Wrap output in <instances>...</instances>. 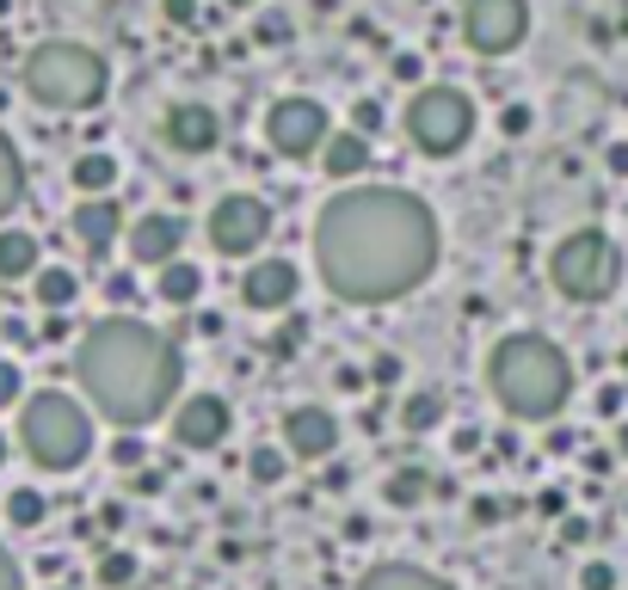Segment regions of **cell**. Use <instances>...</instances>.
I'll list each match as a JSON object with an SVG mask.
<instances>
[{
    "mask_svg": "<svg viewBox=\"0 0 628 590\" xmlns=\"http://www.w3.org/2000/svg\"><path fill=\"white\" fill-rule=\"evenodd\" d=\"M315 264L321 283L358 308L401 302L438 271V216L401 184L339 191L315 222Z\"/></svg>",
    "mask_w": 628,
    "mask_h": 590,
    "instance_id": "6da1fadb",
    "label": "cell"
},
{
    "mask_svg": "<svg viewBox=\"0 0 628 590\" xmlns=\"http://www.w3.org/2000/svg\"><path fill=\"white\" fill-rule=\"evenodd\" d=\"M74 376H81V393L93 400L99 419H111L118 431H142V424H154L173 407L179 344L130 314H111V320L81 332Z\"/></svg>",
    "mask_w": 628,
    "mask_h": 590,
    "instance_id": "7a4b0ae2",
    "label": "cell"
},
{
    "mask_svg": "<svg viewBox=\"0 0 628 590\" xmlns=\"http://www.w3.org/2000/svg\"><path fill=\"white\" fill-rule=\"evenodd\" d=\"M487 388L499 393V407L524 424H548L561 419L567 393H574V363L555 339L542 332H511V339L494 344L487 357Z\"/></svg>",
    "mask_w": 628,
    "mask_h": 590,
    "instance_id": "3957f363",
    "label": "cell"
},
{
    "mask_svg": "<svg viewBox=\"0 0 628 590\" xmlns=\"http://www.w3.org/2000/svg\"><path fill=\"white\" fill-rule=\"evenodd\" d=\"M19 443H26V456L38 461L43 473H68L93 456V419H87V407L74 393L43 388V393H31L26 412H19Z\"/></svg>",
    "mask_w": 628,
    "mask_h": 590,
    "instance_id": "277c9868",
    "label": "cell"
},
{
    "mask_svg": "<svg viewBox=\"0 0 628 590\" xmlns=\"http://www.w3.org/2000/svg\"><path fill=\"white\" fill-rule=\"evenodd\" d=\"M106 56L87 50V43H38L26 62V92L38 99V106L50 111H93L99 99H106Z\"/></svg>",
    "mask_w": 628,
    "mask_h": 590,
    "instance_id": "5b68a950",
    "label": "cell"
},
{
    "mask_svg": "<svg viewBox=\"0 0 628 590\" xmlns=\"http://www.w3.org/2000/svg\"><path fill=\"white\" fill-rule=\"evenodd\" d=\"M555 289L561 296H574V302H604V296H616V283H622V252H616V240L604 234V228H574V234L555 247Z\"/></svg>",
    "mask_w": 628,
    "mask_h": 590,
    "instance_id": "8992f818",
    "label": "cell"
},
{
    "mask_svg": "<svg viewBox=\"0 0 628 590\" xmlns=\"http://www.w3.org/2000/svg\"><path fill=\"white\" fill-rule=\"evenodd\" d=\"M407 136H413L426 154H456V148L475 136V106H468V92H456V87H426L407 106Z\"/></svg>",
    "mask_w": 628,
    "mask_h": 590,
    "instance_id": "52a82bcc",
    "label": "cell"
},
{
    "mask_svg": "<svg viewBox=\"0 0 628 590\" xmlns=\"http://www.w3.org/2000/svg\"><path fill=\"white\" fill-rule=\"evenodd\" d=\"M524 31H530V0H468V13H462L468 50L506 56L524 43Z\"/></svg>",
    "mask_w": 628,
    "mask_h": 590,
    "instance_id": "ba28073f",
    "label": "cell"
},
{
    "mask_svg": "<svg viewBox=\"0 0 628 590\" xmlns=\"http://www.w3.org/2000/svg\"><path fill=\"white\" fill-rule=\"evenodd\" d=\"M266 234H271V210L259 203V197H247V191L222 197V203L210 210V247L222 252V259L259 252V247H266Z\"/></svg>",
    "mask_w": 628,
    "mask_h": 590,
    "instance_id": "9c48e42d",
    "label": "cell"
},
{
    "mask_svg": "<svg viewBox=\"0 0 628 590\" xmlns=\"http://www.w3.org/2000/svg\"><path fill=\"white\" fill-rule=\"evenodd\" d=\"M266 136L278 154L290 160H308V154H321L327 148V111L315 106V99H278L266 118Z\"/></svg>",
    "mask_w": 628,
    "mask_h": 590,
    "instance_id": "30bf717a",
    "label": "cell"
},
{
    "mask_svg": "<svg viewBox=\"0 0 628 590\" xmlns=\"http://www.w3.org/2000/svg\"><path fill=\"white\" fill-rule=\"evenodd\" d=\"M228 424H235V412H228L222 393H186L173 412V443L186 449H216L228 437Z\"/></svg>",
    "mask_w": 628,
    "mask_h": 590,
    "instance_id": "8fae6325",
    "label": "cell"
},
{
    "mask_svg": "<svg viewBox=\"0 0 628 590\" xmlns=\"http://www.w3.org/2000/svg\"><path fill=\"white\" fill-rule=\"evenodd\" d=\"M296 289H302V277H296L290 259H259L253 271L241 277L247 308H259V314H278V308H290V302H296Z\"/></svg>",
    "mask_w": 628,
    "mask_h": 590,
    "instance_id": "7c38bea8",
    "label": "cell"
},
{
    "mask_svg": "<svg viewBox=\"0 0 628 590\" xmlns=\"http://www.w3.org/2000/svg\"><path fill=\"white\" fill-rule=\"evenodd\" d=\"M333 443H339V424H333V412H327V407L283 412V449H290V456L321 461V456H333Z\"/></svg>",
    "mask_w": 628,
    "mask_h": 590,
    "instance_id": "4fadbf2b",
    "label": "cell"
},
{
    "mask_svg": "<svg viewBox=\"0 0 628 590\" xmlns=\"http://www.w3.org/2000/svg\"><path fill=\"white\" fill-rule=\"evenodd\" d=\"M161 136H167V148H179V154H210L216 136H222V123H216L210 106H198V99H179V106L167 111Z\"/></svg>",
    "mask_w": 628,
    "mask_h": 590,
    "instance_id": "5bb4252c",
    "label": "cell"
},
{
    "mask_svg": "<svg viewBox=\"0 0 628 590\" xmlns=\"http://www.w3.org/2000/svg\"><path fill=\"white\" fill-rule=\"evenodd\" d=\"M179 247H186V222H179V216H142V222L130 228V259L136 264L167 271V264L179 259Z\"/></svg>",
    "mask_w": 628,
    "mask_h": 590,
    "instance_id": "9a60e30c",
    "label": "cell"
},
{
    "mask_svg": "<svg viewBox=\"0 0 628 590\" xmlns=\"http://www.w3.org/2000/svg\"><path fill=\"white\" fill-rule=\"evenodd\" d=\"M118 228H123V210L111 203V197H87L81 210H74V234H81V247H93V252H106L111 240H118Z\"/></svg>",
    "mask_w": 628,
    "mask_h": 590,
    "instance_id": "2e32d148",
    "label": "cell"
},
{
    "mask_svg": "<svg viewBox=\"0 0 628 590\" xmlns=\"http://www.w3.org/2000/svg\"><path fill=\"white\" fill-rule=\"evenodd\" d=\"M358 590H456V584H443V578L426 572V566L388 560V566H370V572L358 578Z\"/></svg>",
    "mask_w": 628,
    "mask_h": 590,
    "instance_id": "e0dca14e",
    "label": "cell"
},
{
    "mask_svg": "<svg viewBox=\"0 0 628 590\" xmlns=\"http://www.w3.org/2000/svg\"><path fill=\"white\" fill-rule=\"evenodd\" d=\"M321 160H327V172H333V179H358V172L370 167V136H358V130H339L333 142L321 148Z\"/></svg>",
    "mask_w": 628,
    "mask_h": 590,
    "instance_id": "ac0fdd59",
    "label": "cell"
},
{
    "mask_svg": "<svg viewBox=\"0 0 628 590\" xmlns=\"http://www.w3.org/2000/svg\"><path fill=\"white\" fill-rule=\"evenodd\" d=\"M68 179H74V191H87V197H106L111 184H118V160L106 154V148H87L74 167H68Z\"/></svg>",
    "mask_w": 628,
    "mask_h": 590,
    "instance_id": "d6986e66",
    "label": "cell"
},
{
    "mask_svg": "<svg viewBox=\"0 0 628 590\" xmlns=\"http://www.w3.org/2000/svg\"><path fill=\"white\" fill-rule=\"evenodd\" d=\"M0 277H38V240L26 228H0Z\"/></svg>",
    "mask_w": 628,
    "mask_h": 590,
    "instance_id": "ffe728a7",
    "label": "cell"
},
{
    "mask_svg": "<svg viewBox=\"0 0 628 590\" xmlns=\"http://www.w3.org/2000/svg\"><path fill=\"white\" fill-rule=\"evenodd\" d=\"M154 296H161L167 308H191L203 296V271H198V264H186V259H173L161 271V283H154Z\"/></svg>",
    "mask_w": 628,
    "mask_h": 590,
    "instance_id": "44dd1931",
    "label": "cell"
},
{
    "mask_svg": "<svg viewBox=\"0 0 628 590\" xmlns=\"http://www.w3.org/2000/svg\"><path fill=\"white\" fill-rule=\"evenodd\" d=\"M382 492H388V504H395V511H413V504L431 499V473L426 468H395L382 480Z\"/></svg>",
    "mask_w": 628,
    "mask_h": 590,
    "instance_id": "7402d4cb",
    "label": "cell"
},
{
    "mask_svg": "<svg viewBox=\"0 0 628 590\" xmlns=\"http://www.w3.org/2000/svg\"><path fill=\"white\" fill-rule=\"evenodd\" d=\"M38 302L50 308V314H62V308H74V296H81V283H74V271H62V264H43L38 271Z\"/></svg>",
    "mask_w": 628,
    "mask_h": 590,
    "instance_id": "603a6c76",
    "label": "cell"
},
{
    "mask_svg": "<svg viewBox=\"0 0 628 590\" xmlns=\"http://www.w3.org/2000/svg\"><path fill=\"white\" fill-rule=\"evenodd\" d=\"M19 197H26V167H19V148L0 130V216H13Z\"/></svg>",
    "mask_w": 628,
    "mask_h": 590,
    "instance_id": "cb8c5ba5",
    "label": "cell"
},
{
    "mask_svg": "<svg viewBox=\"0 0 628 590\" xmlns=\"http://www.w3.org/2000/svg\"><path fill=\"white\" fill-rule=\"evenodd\" d=\"M401 424L407 431H438L443 424V393L438 388H419V393H407V407H401Z\"/></svg>",
    "mask_w": 628,
    "mask_h": 590,
    "instance_id": "d4e9b609",
    "label": "cell"
},
{
    "mask_svg": "<svg viewBox=\"0 0 628 590\" xmlns=\"http://www.w3.org/2000/svg\"><path fill=\"white\" fill-rule=\"evenodd\" d=\"M43 517H50V504H43L38 486H19V492H7V523H13V529H38Z\"/></svg>",
    "mask_w": 628,
    "mask_h": 590,
    "instance_id": "484cf974",
    "label": "cell"
},
{
    "mask_svg": "<svg viewBox=\"0 0 628 590\" xmlns=\"http://www.w3.org/2000/svg\"><path fill=\"white\" fill-rule=\"evenodd\" d=\"M283 468H290V456L283 449H271V443H259L253 456H247V473H253L259 486H271V480H283Z\"/></svg>",
    "mask_w": 628,
    "mask_h": 590,
    "instance_id": "4316f807",
    "label": "cell"
},
{
    "mask_svg": "<svg viewBox=\"0 0 628 590\" xmlns=\"http://www.w3.org/2000/svg\"><path fill=\"white\" fill-rule=\"evenodd\" d=\"M302 339H308V320L290 314L278 332H271V357H296V351H302Z\"/></svg>",
    "mask_w": 628,
    "mask_h": 590,
    "instance_id": "83f0119b",
    "label": "cell"
},
{
    "mask_svg": "<svg viewBox=\"0 0 628 590\" xmlns=\"http://www.w3.org/2000/svg\"><path fill=\"white\" fill-rule=\"evenodd\" d=\"M130 578H136V560H130V553H106V560H99V584L118 590V584H130Z\"/></svg>",
    "mask_w": 628,
    "mask_h": 590,
    "instance_id": "f1b7e54d",
    "label": "cell"
},
{
    "mask_svg": "<svg viewBox=\"0 0 628 590\" xmlns=\"http://www.w3.org/2000/svg\"><path fill=\"white\" fill-rule=\"evenodd\" d=\"M111 461H118V468H142V461H148L142 437H136V431H123L118 443H111Z\"/></svg>",
    "mask_w": 628,
    "mask_h": 590,
    "instance_id": "f546056e",
    "label": "cell"
},
{
    "mask_svg": "<svg viewBox=\"0 0 628 590\" xmlns=\"http://www.w3.org/2000/svg\"><path fill=\"white\" fill-rule=\"evenodd\" d=\"M579 590H616V566L610 560H591L586 572H579Z\"/></svg>",
    "mask_w": 628,
    "mask_h": 590,
    "instance_id": "4dcf8cb0",
    "label": "cell"
},
{
    "mask_svg": "<svg viewBox=\"0 0 628 590\" xmlns=\"http://www.w3.org/2000/svg\"><path fill=\"white\" fill-rule=\"evenodd\" d=\"M19 393H26V381H19V363H0V407H19Z\"/></svg>",
    "mask_w": 628,
    "mask_h": 590,
    "instance_id": "1f68e13d",
    "label": "cell"
},
{
    "mask_svg": "<svg viewBox=\"0 0 628 590\" xmlns=\"http://www.w3.org/2000/svg\"><path fill=\"white\" fill-rule=\"evenodd\" d=\"M351 123H358V136H376V130H382V106H376V99H358Z\"/></svg>",
    "mask_w": 628,
    "mask_h": 590,
    "instance_id": "d6a6232c",
    "label": "cell"
},
{
    "mask_svg": "<svg viewBox=\"0 0 628 590\" xmlns=\"http://www.w3.org/2000/svg\"><path fill=\"white\" fill-rule=\"evenodd\" d=\"M536 511L542 517H567V492L561 486H542V492H536Z\"/></svg>",
    "mask_w": 628,
    "mask_h": 590,
    "instance_id": "836d02e7",
    "label": "cell"
},
{
    "mask_svg": "<svg viewBox=\"0 0 628 590\" xmlns=\"http://www.w3.org/2000/svg\"><path fill=\"white\" fill-rule=\"evenodd\" d=\"M370 376L382 381V388H395V381H401V357H395V351H382V357L370 363Z\"/></svg>",
    "mask_w": 628,
    "mask_h": 590,
    "instance_id": "e575fe53",
    "label": "cell"
},
{
    "mask_svg": "<svg viewBox=\"0 0 628 590\" xmlns=\"http://www.w3.org/2000/svg\"><path fill=\"white\" fill-rule=\"evenodd\" d=\"M499 130L524 136V130H530V106H506V111H499Z\"/></svg>",
    "mask_w": 628,
    "mask_h": 590,
    "instance_id": "d590c367",
    "label": "cell"
},
{
    "mask_svg": "<svg viewBox=\"0 0 628 590\" xmlns=\"http://www.w3.org/2000/svg\"><path fill=\"white\" fill-rule=\"evenodd\" d=\"M278 38H290V19H283V13H266V19H259V43H278Z\"/></svg>",
    "mask_w": 628,
    "mask_h": 590,
    "instance_id": "8d00e7d4",
    "label": "cell"
},
{
    "mask_svg": "<svg viewBox=\"0 0 628 590\" xmlns=\"http://www.w3.org/2000/svg\"><path fill=\"white\" fill-rule=\"evenodd\" d=\"M167 19H173V26H198V7H191V0H167Z\"/></svg>",
    "mask_w": 628,
    "mask_h": 590,
    "instance_id": "74e56055",
    "label": "cell"
},
{
    "mask_svg": "<svg viewBox=\"0 0 628 590\" xmlns=\"http://www.w3.org/2000/svg\"><path fill=\"white\" fill-rule=\"evenodd\" d=\"M0 590H26V584H19V566H13V553H7V548H0Z\"/></svg>",
    "mask_w": 628,
    "mask_h": 590,
    "instance_id": "f35d334b",
    "label": "cell"
},
{
    "mask_svg": "<svg viewBox=\"0 0 628 590\" xmlns=\"http://www.w3.org/2000/svg\"><path fill=\"white\" fill-rule=\"evenodd\" d=\"M598 412H610V419H616V412H622V388H604L598 393Z\"/></svg>",
    "mask_w": 628,
    "mask_h": 590,
    "instance_id": "ab89813d",
    "label": "cell"
},
{
    "mask_svg": "<svg viewBox=\"0 0 628 590\" xmlns=\"http://www.w3.org/2000/svg\"><path fill=\"white\" fill-rule=\"evenodd\" d=\"M591 536V523H579V517H567V523H561V541H586Z\"/></svg>",
    "mask_w": 628,
    "mask_h": 590,
    "instance_id": "60d3db41",
    "label": "cell"
},
{
    "mask_svg": "<svg viewBox=\"0 0 628 590\" xmlns=\"http://www.w3.org/2000/svg\"><path fill=\"white\" fill-rule=\"evenodd\" d=\"M106 289H111V302H130V296H136V283H130V277H111Z\"/></svg>",
    "mask_w": 628,
    "mask_h": 590,
    "instance_id": "b9f144b4",
    "label": "cell"
},
{
    "mask_svg": "<svg viewBox=\"0 0 628 590\" xmlns=\"http://www.w3.org/2000/svg\"><path fill=\"white\" fill-rule=\"evenodd\" d=\"M395 74H401V80H419V56H395Z\"/></svg>",
    "mask_w": 628,
    "mask_h": 590,
    "instance_id": "7bdbcfd3",
    "label": "cell"
},
{
    "mask_svg": "<svg viewBox=\"0 0 628 590\" xmlns=\"http://www.w3.org/2000/svg\"><path fill=\"white\" fill-rule=\"evenodd\" d=\"M610 172H628V148H622V142L610 148Z\"/></svg>",
    "mask_w": 628,
    "mask_h": 590,
    "instance_id": "ee69618b",
    "label": "cell"
},
{
    "mask_svg": "<svg viewBox=\"0 0 628 590\" xmlns=\"http://www.w3.org/2000/svg\"><path fill=\"white\" fill-rule=\"evenodd\" d=\"M616 456H628V419L616 424Z\"/></svg>",
    "mask_w": 628,
    "mask_h": 590,
    "instance_id": "f6af8a7d",
    "label": "cell"
},
{
    "mask_svg": "<svg viewBox=\"0 0 628 590\" xmlns=\"http://www.w3.org/2000/svg\"><path fill=\"white\" fill-rule=\"evenodd\" d=\"M228 7H259V0H228Z\"/></svg>",
    "mask_w": 628,
    "mask_h": 590,
    "instance_id": "bcb514c9",
    "label": "cell"
},
{
    "mask_svg": "<svg viewBox=\"0 0 628 590\" xmlns=\"http://www.w3.org/2000/svg\"><path fill=\"white\" fill-rule=\"evenodd\" d=\"M0 468H7V437H0Z\"/></svg>",
    "mask_w": 628,
    "mask_h": 590,
    "instance_id": "7dc6e473",
    "label": "cell"
}]
</instances>
